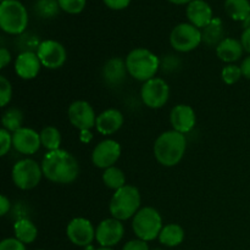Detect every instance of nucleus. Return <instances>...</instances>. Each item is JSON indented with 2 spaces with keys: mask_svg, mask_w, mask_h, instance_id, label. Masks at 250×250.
Masks as SVG:
<instances>
[{
  "mask_svg": "<svg viewBox=\"0 0 250 250\" xmlns=\"http://www.w3.org/2000/svg\"><path fill=\"white\" fill-rule=\"evenodd\" d=\"M202 43V31L192 23H180L171 31L170 44L176 51L189 53Z\"/></svg>",
  "mask_w": 250,
  "mask_h": 250,
  "instance_id": "6e6552de",
  "label": "nucleus"
},
{
  "mask_svg": "<svg viewBox=\"0 0 250 250\" xmlns=\"http://www.w3.org/2000/svg\"><path fill=\"white\" fill-rule=\"evenodd\" d=\"M103 1L111 10H124L131 4V0H103Z\"/></svg>",
  "mask_w": 250,
  "mask_h": 250,
  "instance_id": "4c0bfd02",
  "label": "nucleus"
},
{
  "mask_svg": "<svg viewBox=\"0 0 250 250\" xmlns=\"http://www.w3.org/2000/svg\"><path fill=\"white\" fill-rule=\"evenodd\" d=\"M128 73L126 66V60L121 58H111L104 63L102 70V76L104 82L110 87H119L126 80Z\"/></svg>",
  "mask_w": 250,
  "mask_h": 250,
  "instance_id": "a211bd4d",
  "label": "nucleus"
},
{
  "mask_svg": "<svg viewBox=\"0 0 250 250\" xmlns=\"http://www.w3.org/2000/svg\"><path fill=\"white\" fill-rule=\"evenodd\" d=\"M186 15L189 23L197 28H205L212 21V10L210 5L204 0H193L187 5Z\"/></svg>",
  "mask_w": 250,
  "mask_h": 250,
  "instance_id": "6ab92c4d",
  "label": "nucleus"
},
{
  "mask_svg": "<svg viewBox=\"0 0 250 250\" xmlns=\"http://www.w3.org/2000/svg\"><path fill=\"white\" fill-rule=\"evenodd\" d=\"M121 156V146L114 139H105L100 142L92 153V163L98 168L111 167Z\"/></svg>",
  "mask_w": 250,
  "mask_h": 250,
  "instance_id": "f8f14e48",
  "label": "nucleus"
},
{
  "mask_svg": "<svg viewBox=\"0 0 250 250\" xmlns=\"http://www.w3.org/2000/svg\"><path fill=\"white\" fill-rule=\"evenodd\" d=\"M122 250H149L148 244L146 241H142V239H133V241H129L125 244V247Z\"/></svg>",
  "mask_w": 250,
  "mask_h": 250,
  "instance_id": "e433bc0d",
  "label": "nucleus"
},
{
  "mask_svg": "<svg viewBox=\"0 0 250 250\" xmlns=\"http://www.w3.org/2000/svg\"><path fill=\"white\" fill-rule=\"evenodd\" d=\"M12 98L11 82L5 76H0V106H6Z\"/></svg>",
  "mask_w": 250,
  "mask_h": 250,
  "instance_id": "72a5a7b5",
  "label": "nucleus"
},
{
  "mask_svg": "<svg viewBox=\"0 0 250 250\" xmlns=\"http://www.w3.org/2000/svg\"><path fill=\"white\" fill-rule=\"evenodd\" d=\"M153 250H164V249H153Z\"/></svg>",
  "mask_w": 250,
  "mask_h": 250,
  "instance_id": "49530a36",
  "label": "nucleus"
},
{
  "mask_svg": "<svg viewBox=\"0 0 250 250\" xmlns=\"http://www.w3.org/2000/svg\"><path fill=\"white\" fill-rule=\"evenodd\" d=\"M42 42L39 41V37L31 32H24L20 34L16 39V48L21 53H37Z\"/></svg>",
  "mask_w": 250,
  "mask_h": 250,
  "instance_id": "c85d7f7f",
  "label": "nucleus"
},
{
  "mask_svg": "<svg viewBox=\"0 0 250 250\" xmlns=\"http://www.w3.org/2000/svg\"><path fill=\"white\" fill-rule=\"evenodd\" d=\"M187 149L185 134L175 131H166L154 143V156L160 165L166 167L176 166L183 159Z\"/></svg>",
  "mask_w": 250,
  "mask_h": 250,
  "instance_id": "f03ea898",
  "label": "nucleus"
},
{
  "mask_svg": "<svg viewBox=\"0 0 250 250\" xmlns=\"http://www.w3.org/2000/svg\"><path fill=\"white\" fill-rule=\"evenodd\" d=\"M66 234L75 246L87 247L95 238V229L89 220L84 217H76L68 222Z\"/></svg>",
  "mask_w": 250,
  "mask_h": 250,
  "instance_id": "4468645a",
  "label": "nucleus"
},
{
  "mask_svg": "<svg viewBox=\"0 0 250 250\" xmlns=\"http://www.w3.org/2000/svg\"><path fill=\"white\" fill-rule=\"evenodd\" d=\"M42 165L32 159H23L17 161L12 167V182L22 190H29L36 188L43 177Z\"/></svg>",
  "mask_w": 250,
  "mask_h": 250,
  "instance_id": "0eeeda50",
  "label": "nucleus"
},
{
  "mask_svg": "<svg viewBox=\"0 0 250 250\" xmlns=\"http://www.w3.org/2000/svg\"><path fill=\"white\" fill-rule=\"evenodd\" d=\"M241 68L244 77H246L247 80H250V56H248V58H246L242 61Z\"/></svg>",
  "mask_w": 250,
  "mask_h": 250,
  "instance_id": "79ce46f5",
  "label": "nucleus"
},
{
  "mask_svg": "<svg viewBox=\"0 0 250 250\" xmlns=\"http://www.w3.org/2000/svg\"><path fill=\"white\" fill-rule=\"evenodd\" d=\"M185 239V229L177 224H168L163 227L160 234H159V241L161 244L166 247H177Z\"/></svg>",
  "mask_w": 250,
  "mask_h": 250,
  "instance_id": "5701e85b",
  "label": "nucleus"
},
{
  "mask_svg": "<svg viewBox=\"0 0 250 250\" xmlns=\"http://www.w3.org/2000/svg\"><path fill=\"white\" fill-rule=\"evenodd\" d=\"M126 66L128 75L141 82L155 77L160 70V58L146 48H136L127 55Z\"/></svg>",
  "mask_w": 250,
  "mask_h": 250,
  "instance_id": "7ed1b4c3",
  "label": "nucleus"
},
{
  "mask_svg": "<svg viewBox=\"0 0 250 250\" xmlns=\"http://www.w3.org/2000/svg\"><path fill=\"white\" fill-rule=\"evenodd\" d=\"M60 11L58 0H38L34 4V12L42 19H53Z\"/></svg>",
  "mask_w": 250,
  "mask_h": 250,
  "instance_id": "c756f323",
  "label": "nucleus"
},
{
  "mask_svg": "<svg viewBox=\"0 0 250 250\" xmlns=\"http://www.w3.org/2000/svg\"><path fill=\"white\" fill-rule=\"evenodd\" d=\"M242 76H243V73H242L241 66L233 65V63H229L221 71V80L229 85L238 82Z\"/></svg>",
  "mask_w": 250,
  "mask_h": 250,
  "instance_id": "7c9ffc66",
  "label": "nucleus"
},
{
  "mask_svg": "<svg viewBox=\"0 0 250 250\" xmlns=\"http://www.w3.org/2000/svg\"><path fill=\"white\" fill-rule=\"evenodd\" d=\"M141 193L134 186L126 185L125 187L115 190L109 204V211L114 219L119 221L134 217L141 208Z\"/></svg>",
  "mask_w": 250,
  "mask_h": 250,
  "instance_id": "20e7f679",
  "label": "nucleus"
},
{
  "mask_svg": "<svg viewBox=\"0 0 250 250\" xmlns=\"http://www.w3.org/2000/svg\"><path fill=\"white\" fill-rule=\"evenodd\" d=\"M226 14L234 21H246L250 17L249 0H225Z\"/></svg>",
  "mask_w": 250,
  "mask_h": 250,
  "instance_id": "393cba45",
  "label": "nucleus"
},
{
  "mask_svg": "<svg viewBox=\"0 0 250 250\" xmlns=\"http://www.w3.org/2000/svg\"><path fill=\"white\" fill-rule=\"evenodd\" d=\"M124 115L117 109H107L97 116L95 128L104 136H110L119 131L124 125Z\"/></svg>",
  "mask_w": 250,
  "mask_h": 250,
  "instance_id": "aec40b11",
  "label": "nucleus"
},
{
  "mask_svg": "<svg viewBox=\"0 0 250 250\" xmlns=\"http://www.w3.org/2000/svg\"><path fill=\"white\" fill-rule=\"evenodd\" d=\"M1 124L2 128L15 133V132L19 131L20 128H22V124H23V112L20 109H17V107H9V109L2 114Z\"/></svg>",
  "mask_w": 250,
  "mask_h": 250,
  "instance_id": "a878e982",
  "label": "nucleus"
},
{
  "mask_svg": "<svg viewBox=\"0 0 250 250\" xmlns=\"http://www.w3.org/2000/svg\"><path fill=\"white\" fill-rule=\"evenodd\" d=\"M97 250H112V249L111 248H106V247H102V248H99Z\"/></svg>",
  "mask_w": 250,
  "mask_h": 250,
  "instance_id": "a18cd8bd",
  "label": "nucleus"
},
{
  "mask_svg": "<svg viewBox=\"0 0 250 250\" xmlns=\"http://www.w3.org/2000/svg\"><path fill=\"white\" fill-rule=\"evenodd\" d=\"M168 1L176 5H185V4H189V2H192L193 0H168Z\"/></svg>",
  "mask_w": 250,
  "mask_h": 250,
  "instance_id": "c03bdc74",
  "label": "nucleus"
},
{
  "mask_svg": "<svg viewBox=\"0 0 250 250\" xmlns=\"http://www.w3.org/2000/svg\"><path fill=\"white\" fill-rule=\"evenodd\" d=\"M243 45L241 41L234 38H225L216 48V55L221 61L232 63L238 61L243 55Z\"/></svg>",
  "mask_w": 250,
  "mask_h": 250,
  "instance_id": "412c9836",
  "label": "nucleus"
},
{
  "mask_svg": "<svg viewBox=\"0 0 250 250\" xmlns=\"http://www.w3.org/2000/svg\"><path fill=\"white\" fill-rule=\"evenodd\" d=\"M103 182L110 189L117 190L126 186V176H125L124 171L120 170L119 167L111 166V167L104 170V173H103Z\"/></svg>",
  "mask_w": 250,
  "mask_h": 250,
  "instance_id": "cd10ccee",
  "label": "nucleus"
},
{
  "mask_svg": "<svg viewBox=\"0 0 250 250\" xmlns=\"http://www.w3.org/2000/svg\"><path fill=\"white\" fill-rule=\"evenodd\" d=\"M170 122L175 131L182 134L188 133L194 128L195 122H197L195 111L189 105H176L170 112Z\"/></svg>",
  "mask_w": 250,
  "mask_h": 250,
  "instance_id": "dca6fc26",
  "label": "nucleus"
},
{
  "mask_svg": "<svg viewBox=\"0 0 250 250\" xmlns=\"http://www.w3.org/2000/svg\"><path fill=\"white\" fill-rule=\"evenodd\" d=\"M1 1H2V0H1Z\"/></svg>",
  "mask_w": 250,
  "mask_h": 250,
  "instance_id": "de8ad7c7",
  "label": "nucleus"
},
{
  "mask_svg": "<svg viewBox=\"0 0 250 250\" xmlns=\"http://www.w3.org/2000/svg\"><path fill=\"white\" fill-rule=\"evenodd\" d=\"M125 233V227L121 221L110 217L105 219L98 225L95 229V239L102 247H114L122 239Z\"/></svg>",
  "mask_w": 250,
  "mask_h": 250,
  "instance_id": "ddd939ff",
  "label": "nucleus"
},
{
  "mask_svg": "<svg viewBox=\"0 0 250 250\" xmlns=\"http://www.w3.org/2000/svg\"><path fill=\"white\" fill-rule=\"evenodd\" d=\"M60 9L71 15H77L84 10L87 0H58Z\"/></svg>",
  "mask_w": 250,
  "mask_h": 250,
  "instance_id": "473e14b6",
  "label": "nucleus"
},
{
  "mask_svg": "<svg viewBox=\"0 0 250 250\" xmlns=\"http://www.w3.org/2000/svg\"><path fill=\"white\" fill-rule=\"evenodd\" d=\"M10 208H11L10 200L7 199L5 195H1V197H0V212H1V214L0 215H1V216H5V215L10 211Z\"/></svg>",
  "mask_w": 250,
  "mask_h": 250,
  "instance_id": "a19ab883",
  "label": "nucleus"
},
{
  "mask_svg": "<svg viewBox=\"0 0 250 250\" xmlns=\"http://www.w3.org/2000/svg\"><path fill=\"white\" fill-rule=\"evenodd\" d=\"M68 121L80 131H89L95 127L97 115L92 105L84 100H76L68 106Z\"/></svg>",
  "mask_w": 250,
  "mask_h": 250,
  "instance_id": "9d476101",
  "label": "nucleus"
},
{
  "mask_svg": "<svg viewBox=\"0 0 250 250\" xmlns=\"http://www.w3.org/2000/svg\"><path fill=\"white\" fill-rule=\"evenodd\" d=\"M10 61H11V54H10V51L6 48L2 46L0 49V68L6 67L10 63Z\"/></svg>",
  "mask_w": 250,
  "mask_h": 250,
  "instance_id": "58836bf2",
  "label": "nucleus"
},
{
  "mask_svg": "<svg viewBox=\"0 0 250 250\" xmlns=\"http://www.w3.org/2000/svg\"><path fill=\"white\" fill-rule=\"evenodd\" d=\"M81 133H82V136H81V139H82L83 142H89L90 139H92V133H90L89 131H81Z\"/></svg>",
  "mask_w": 250,
  "mask_h": 250,
  "instance_id": "37998d69",
  "label": "nucleus"
},
{
  "mask_svg": "<svg viewBox=\"0 0 250 250\" xmlns=\"http://www.w3.org/2000/svg\"><path fill=\"white\" fill-rule=\"evenodd\" d=\"M170 87L163 78L154 77L143 83L141 89L142 102L150 109H160L167 103Z\"/></svg>",
  "mask_w": 250,
  "mask_h": 250,
  "instance_id": "1a4fd4ad",
  "label": "nucleus"
},
{
  "mask_svg": "<svg viewBox=\"0 0 250 250\" xmlns=\"http://www.w3.org/2000/svg\"><path fill=\"white\" fill-rule=\"evenodd\" d=\"M181 67V60L178 56L167 54L160 59V70L164 73H173Z\"/></svg>",
  "mask_w": 250,
  "mask_h": 250,
  "instance_id": "2f4dec72",
  "label": "nucleus"
},
{
  "mask_svg": "<svg viewBox=\"0 0 250 250\" xmlns=\"http://www.w3.org/2000/svg\"><path fill=\"white\" fill-rule=\"evenodd\" d=\"M41 134L28 127H22L12 133V146L23 155L36 154L41 148Z\"/></svg>",
  "mask_w": 250,
  "mask_h": 250,
  "instance_id": "2eb2a0df",
  "label": "nucleus"
},
{
  "mask_svg": "<svg viewBox=\"0 0 250 250\" xmlns=\"http://www.w3.org/2000/svg\"><path fill=\"white\" fill-rule=\"evenodd\" d=\"M241 43L242 45H243L244 51H247V53L250 54V27L249 28L244 29L243 33H242Z\"/></svg>",
  "mask_w": 250,
  "mask_h": 250,
  "instance_id": "ea45409f",
  "label": "nucleus"
},
{
  "mask_svg": "<svg viewBox=\"0 0 250 250\" xmlns=\"http://www.w3.org/2000/svg\"><path fill=\"white\" fill-rule=\"evenodd\" d=\"M42 146L49 151H54L60 149L61 146V133L56 127L46 126L42 129L41 133Z\"/></svg>",
  "mask_w": 250,
  "mask_h": 250,
  "instance_id": "bb28decb",
  "label": "nucleus"
},
{
  "mask_svg": "<svg viewBox=\"0 0 250 250\" xmlns=\"http://www.w3.org/2000/svg\"><path fill=\"white\" fill-rule=\"evenodd\" d=\"M42 66L37 53H20L15 61V72L22 80H33L39 75Z\"/></svg>",
  "mask_w": 250,
  "mask_h": 250,
  "instance_id": "f3484780",
  "label": "nucleus"
},
{
  "mask_svg": "<svg viewBox=\"0 0 250 250\" xmlns=\"http://www.w3.org/2000/svg\"><path fill=\"white\" fill-rule=\"evenodd\" d=\"M0 250H26V248L17 238H6L0 243Z\"/></svg>",
  "mask_w": 250,
  "mask_h": 250,
  "instance_id": "c9c22d12",
  "label": "nucleus"
},
{
  "mask_svg": "<svg viewBox=\"0 0 250 250\" xmlns=\"http://www.w3.org/2000/svg\"><path fill=\"white\" fill-rule=\"evenodd\" d=\"M225 39V27L222 20L214 17L212 21L202 31V41L209 48H217L220 43Z\"/></svg>",
  "mask_w": 250,
  "mask_h": 250,
  "instance_id": "4be33fe9",
  "label": "nucleus"
},
{
  "mask_svg": "<svg viewBox=\"0 0 250 250\" xmlns=\"http://www.w3.org/2000/svg\"><path fill=\"white\" fill-rule=\"evenodd\" d=\"M163 219L156 209L151 207L143 208L139 210L133 217L132 229L134 234L142 241H154L159 238L161 229H163Z\"/></svg>",
  "mask_w": 250,
  "mask_h": 250,
  "instance_id": "423d86ee",
  "label": "nucleus"
},
{
  "mask_svg": "<svg viewBox=\"0 0 250 250\" xmlns=\"http://www.w3.org/2000/svg\"><path fill=\"white\" fill-rule=\"evenodd\" d=\"M37 55H38L42 65L44 67L49 68V70L60 68L66 62V59H67L66 49L63 48L62 44L53 41V39L42 42L38 51H37Z\"/></svg>",
  "mask_w": 250,
  "mask_h": 250,
  "instance_id": "9b49d317",
  "label": "nucleus"
},
{
  "mask_svg": "<svg viewBox=\"0 0 250 250\" xmlns=\"http://www.w3.org/2000/svg\"><path fill=\"white\" fill-rule=\"evenodd\" d=\"M41 165L44 177L58 185H70L80 175L78 161L72 154L62 149L48 151Z\"/></svg>",
  "mask_w": 250,
  "mask_h": 250,
  "instance_id": "f257e3e1",
  "label": "nucleus"
},
{
  "mask_svg": "<svg viewBox=\"0 0 250 250\" xmlns=\"http://www.w3.org/2000/svg\"><path fill=\"white\" fill-rule=\"evenodd\" d=\"M12 146V134L5 128L0 131V155L5 156Z\"/></svg>",
  "mask_w": 250,
  "mask_h": 250,
  "instance_id": "f704fd0d",
  "label": "nucleus"
},
{
  "mask_svg": "<svg viewBox=\"0 0 250 250\" xmlns=\"http://www.w3.org/2000/svg\"><path fill=\"white\" fill-rule=\"evenodd\" d=\"M28 24L26 7L19 0H2L0 4V28L7 34L20 36Z\"/></svg>",
  "mask_w": 250,
  "mask_h": 250,
  "instance_id": "39448f33",
  "label": "nucleus"
},
{
  "mask_svg": "<svg viewBox=\"0 0 250 250\" xmlns=\"http://www.w3.org/2000/svg\"><path fill=\"white\" fill-rule=\"evenodd\" d=\"M14 232L15 237L23 244L32 243L36 241L37 236H38V229H37L36 225L29 221L28 219L17 220L14 226Z\"/></svg>",
  "mask_w": 250,
  "mask_h": 250,
  "instance_id": "b1692460",
  "label": "nucleus"
}]
</instances>
